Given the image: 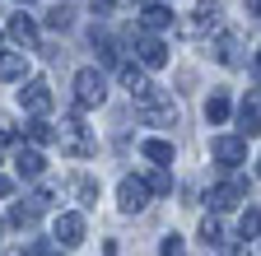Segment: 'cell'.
<instances>
[{"instance_id":"obj_1","label":"cell","mask_w":261,"mask_h":256,"mask_svg":"<svg viewBox=\"0 0 261 256\" xmlns=\"http://www.w3.org/2000/svg\"><path fill=\"white\" fill-rule=\"evenodd\" d=\"M103 98H108L103 70H93V66L75 70V103H80V107H103Z\"/></svg>"},{"instance_id":"obj_2","label":"cell","mask_w":261,"mask_h":256,"mask_svg":"<svg viewBox=\"0 0 261 256\" xmlns=\"http://www.w3.org/2000/svg\"><path fill=\"white\" fill-rule=\"evenodd\" d=\"M210 158L219 168H238L243 158H247V140L243 135H215L210 140Z\"/></svg>"},{"instance_id":"obj_3","label":"cell","mask_w":261,"mask_h":256,"mask_svg":"<svg viewBox=\"0 0 261 256\" xmlns=\"http://www.w3.org/2000/svg\"><path fill=\"white\" fill-rule=\"evenodd\" d=\"M47 205H51V191H33L28 201H19V205L10 210V223H14V229H33V223L42 219Z\"/></svg>"},{"instance_id":"obj_4","label":"cell","mask_w":261,"mask_h":256,"mask_svg":"<svg viewBox=\"0 0 261 256\" xmlns=\"http://www.w3.org/2000/svg\"><path fill=\"white\" fill-rule=\"evenodd\" d=\"M19 103H23L33 117H42V112L51 107V84H47V79H28V84L19 89Z\"/></svg>"},{"instance_id":"obj_5","label":"cell","mask_w":261,"mask_h":256,"mask_svg":"<svg viewBox=\"0 0 261 256\" xmlns=\"http://www.w3.org/2000/svg\"><path fill=\"white\" fill-rule=\"evenodd\" d=\"M117 201H121V210H126V214H136V210H145V205H149V186H145L140 177H121Z\"/></svg>"},{"instance_id":"obj_6","label":"cell","mask_w":261,"mask_h":256,"mask_svg":"<svg viewBox=\"0 0 261 256\" xmlns=\"http://www.w3.org/2000/svg\"><path fill=\"white\" fill-rule=\"evenodd\" d=\"M238 131H243V140L247 135H261V89H252L247 103L238 107Z\"/></svg>"},{"instance_id":"obj_7","label":"cell","mask_w":261,"mask_h":256,"mask_svg":"<svg viewBox=\"0 0 261 256\" xmlns=\"http://www.w3.org/2000/svg\"><path fill=\"white\" fill-rule=\"evenodd\" d=\"M238 201H247V182H243V177H228L224 186L210 191V205H215V210H233Z\"/></svg>"},{"instance_id":"obj_8","label":"cell","mask_w":261,"mask_h":256,"mask_svg":"<svg viewBox=\"0 0 261 256\" xmlns=\"http://www.w3.org/2000/svg\"><path fill=\"white\" fill-rule=\"evenodd\" d=\"M51 233H56L61 247H80V242H84V214H61V219L51 223Z\"/></svg>"},{"instance_id":"obj_9","label":"cell","mask_w":261,"mask_h":256,"mask_svg":"<svg viewBox=\"0 0 261 256\" xmlns=\"http://www.w3.org/2000/svg\"><path fill=\"white\" fill-rule=\"evenodd\" d=\"M42 168H47V158L38 154V149H14V173L23 177V182H33V177H42Z\"/></svg>"},{"instance_id":"obj_10","label":"cell","mask_w":261,"mask_h":256,"mask_svg":"<svg viewBox=\"0 0 261 256\" xmlns=\"http://www.w3.org/2000/svg\"><path fill=\"white\" fill-rule=\"evenodd\" d=\"M10 38H14L23 51H33V47H38V23H33L28 14H14V19H10Z\"/></svg>"},{"instance_id":"obj_11","label":"cell","mask_w":261,"mask_h":256,"mask_svg":"<svg viewBox=\"0 0 261 256\" xmlns=\"http://www.w3.org/2000/svg\"><path fill=\"white\" fill-rule=\"evenodd\" d=\"M136 51H140V61H145L149 70H159V66H168V47H163L159 38H140V47H136Z\"/></svg>"},{"instance_id":"obj_12","label":"cell","mask_w":261,"mask_h":256,"mask_svg":"<svg viewBox=\"0 0 261 256\" xmlns=\"http://www.w3.org/2000/svg\"><path fill=\"white\" fill-rule=\"evenodd\" d=\"M140 23H145V28H168V23H173V10L163 5V0H149V5L140 10Z\"/></svg>"},{"instance_id":"obj_13","label":"cell","mask_w":261,"mask_h":256,"mask_svg":"<svg viewBox=\"0 0 261 256\" xmlns=\"http://www.w3.org/2000/svg\"><path fill=\"white\" fill-rule=\"evenodd\" d=\"M23 70H28L23 51H5V56H0V84H10V79H23Z\"/></svg>"},{"instance_id":"obj_14","label":"cell","mask_w":261,"mask_h":256,"mask_svg":"<svg viewBox=\"0 0 261 256\" xmlns=\"http://www.w3.org/2000/svg\"><path fill=\"white\" fill-rule=\"evenodd\" d=\"M205 121H210V126L228 121V93H224V89H215L210 98H205Z\"/></svg>"},{"instance_id":"obj_15","label":"cell","mask_w":261,"mask_h":256,"mask_svg":"<svg viewBox=\"0 0 261 256\" xmlns=\"http://www.w3.org/2000/svg\"><path fill=\"white\" fill-rule=\"evenodd\" d=\"M140 154L149 163H173V145L168 140H140Z\"/></svg>"},{"instance_id":"obj_16","label":"cell","mask_w":261,"mask_h":256,"mask_svg":"<svg viewBox=\"0 0 261 256\" xmlns=\"http://www.w3.org/2000/svg\"><path fill=\"white\" fill-rule=\"evenodd\" d=\"M70 191H75V201H80L84 210H89V205H98V182H93V177H75V182H70Z\"/></svg>"},{"instance_id":"obj_17","label":"cell","mask_w":261,"mask_h":256,"mask_svg":"<svg viewBox=\"0 0 261 256\" xmlns=\"http://www.w3.org/2000/svg\"><path fill=\"white\" fill-rule=\"evenodd\" d=\"M205 28H215V10H191V19L182 23V33H205Z\"/></svg>"},{"instance_id":"obj_18","label":"cell","mask_w":261,"mask_h":256,"mask_svg":"<svg viewBox=\"0 0 261 256\" xmlns=\"http://www.w3.org/2000/svg\"><path fill=\"white\" fill-rule=\"evenodd\" d=\"M256 233H261V205L243 210V219H238V238H256Z\"/></svg>"},{"instance_id":"obj_19","label":"cell","mask_w":261,"mask_h":256,"mask_svg":"<svg viewBox=\"0 0 261 256\" xmlns=\"http://www.w3.org/2000/svg\"><path fill=\"white\" fill-rule=\"evenodd\" d=\"M201 242L205 247H224V223L219 219H201Z\"/></svg>"},{"instance_id":"obj_20","label":"cell","mask_w":261,"mask_h":256,"mask_svg":"<svg viewBox=\"0 0 261 256\" xmlns=\"http://www.w3.org/2000/svg\"><path fill=\"white\" fill-rule=\"evenodd\" d=\"M215 56L224 61V66H238V42H233V38H228V33H224V38L215 42Z\"/></svg>"},{"instance_id":"obj_21","label":"cell","mask_w":261,"mask_h":256,"mask_svg":"<svg viewBox=\"0 0 261 256\" xmlns=\"http://www.w3.org/2000/svg\"><path fill=\"white\" fill-rule=\"evenodd\" d=\"M70 23H75V10H65V5L47 14V28H56V33H65V28H70Z\"/></svg>"},{"instance_id":"obj_22","label":"cell","mask_w":261,"mask_h":256,"mask_svg":"<svg viewBox=\"0 0 261 256\" xmlns=\"http://www.w3.org/2000/svg\"><path fill=\"white\" fill-rule=\"evenodd\" d=\"M28 140H33V145H47V140H51V126H47L42 117H33V121H28Z\"/></svg>"},{"instance_id":"obj_23","label":"cell","mask_w":261,"mask_h":256,"mask_svg":"<svg viewBox=\"0 0 261 256\" xmlns=\"http://www.w3.org/2000/svg\"><path fill=\"white\" fill-rule=\"evenodd\" d=\"M159 256H187L182 238H177V233H168V238H163V247H159Z\"/></svg>"},{"instance_id":"obj_24","label":"cell","mask_w":261,"mask_h":256,"mask_svg":"<svg viewBox=\"0 0 261 256\" xmlns=\"http://www.w3.org/2000/svg\"><path fill=\"white\" fill-rule=\"evenodd\" d=\"M145 186H149V191H159V196H168V191H173V177H168V173H154Z\"/></svg>"},{"instance_id":"obj_25","label":"cell","mask_w":261,"mask_h":256,"mask_svg":"<svg viewBox=\"0 0 261 256\" xmlns=\"http://www.w3.org/2000/svg\"><path fill=\"white\" fill-rule=\"evenodd\" d=\"M10 140H14V121L0 112V145H10Z\"/></svg>"},{"instance_id":"obj_26","label":"cell","mask_w":261,"mask_h":256,"mask_svg":"<svg viewBox=\"0 0 261 256\" xmlns=\"http://www.w3.org/2000/svg\"><path fill=\"white\" fill-rule=\"evenodd\" d=\"M10 191H14V182H10V177H0V201H5Z\"/></svg>"},{"instance_id":"obj_27","label":"cell","mask_w":261,"mask_h":256,"mask_svg":"<svg viewBox=\"0 0 261 256\" xmlns=\"http://www.w3.org/2000/svg\"><path fill=\"white\" fill-rule=\"evenodd\" d=\"M247 14H252V19H261V0H247Z\"/></svg>"},{"instance_id":"obj_28","label":"cell","mask_w":261,"mask_h":256,"mask_svg":"<svg viewBox=\"0 0 261 256\" xmlns=\"http://www.w3.org/2000/svg\"><path fill=\"white\" fill-rule=\"evenodd\" d=\"M252 70H256V75H261V56H256V61H252Z\"/></svg>"},{"instance_id":"obj_29","label":"cell","mask_w":261,"mask_h":256,"mask_svg":"<svg viewBox=\"0 0 261 256\" xmlns=\"http://www.w3.org/2000/svg\"><path fill=\"white\" fill-rule=\"evenodd\" d=\"M256 177H261V158H256Z\"/></svg>"},{"instance_id":"obj_30","label":"cell","mask_w":261,"mask_h":256,"mask_svg":"<svg viewBox=\"0 0 261 256\" xmlns=\"http://www.w3.org/2000/svg\"><path fill=\"white\" fill-rule=\"evenodd\" d=\"M0 233H5V223H0Z\"/></svg>"},{"instance_id":"obj_31","label":"cell","mask_w":261,"mask_h":256,"mask_svg":"<svg viewBox=\"0 0 261 256\" xmlns=\"http://www.w3.org/2000/svg\"><path fill=\"white\" fill-rule=\"evenodd\" d=\"M42 256H51V251H42Z\"/></svg>"}]
</instances>
